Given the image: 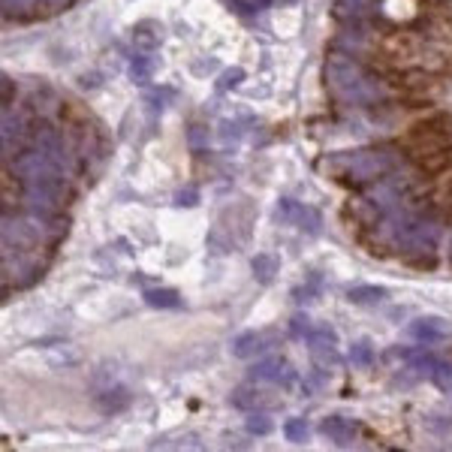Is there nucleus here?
<instances>
[{
  "mask_svg": "<svg viewBox=\"0 0 452 452\" xmlns=\"http://www.w3.org/2000/svg\"><path fill=\"white\" fill-rule=\"evenodd\" d=\"M145 305H151V307H178L181 296L175 293V289H166V286L145 289Z\"/></svg>",
  "mask_w": 452,
  "mask_h": 452,
  "instance_id": "dca6fc26",
  "label": "nucleus"
},
{
  "mask_svg": "<svg viewBox=\"0 0 452 452\" xmlns=\"http://www.w3.org/2000/svg\"><path fill=\"white\" fill-rule=\"evenodd\" d=\"M431 380H434V386L440 389V392H449L452 395V368L449 365H437L431 371Z\"/></svg>",
  "mask_w": 452,
  "mask_h": 452,
  "instance_id": "cd10ccee",
  "label": "nucleus"
},
{
  "mask_svg": "<svg viewBox=\"0 0 452 452\" xmlns=\"http://www.w3.org/2000/svg\"><path fill=\"white\" fill-rule=\"evenodd\" d=\"M196 202H199V193H196V190H178V196H175V205L193 208Z\"/></svg>",
  "mask_w": 452,
  "mask_h": 452,
  "instance_id": "2f4dec72",
  "label": "nucleus"
},
{
  "mask_svg": "<svg viewBox=\"0 0 452 452\" xmlns=\"http://www.w3.org/2000/svg\"><path fill=\"white\" fill-rule=\"evenodd\" d=\"M187 145L193 151H202L205 145H208V127L205 124H190V130H187Z\"/></svg>",
  "mask_w": 452,
  "mask_h": 452,
  "instance_id": "bb28decb",
  "label": "nucleus"
},
{
  "mask_svg": "<svg viewBox=\"0 0 452 452\" xmlns=\"http://www.w3.org/2000/svg\"><path fill=\"white\" fill-rule=\"evenodd\" d=\"M305 341L307 347H323V344H338V334H334L332 325H314Z\"/></svg>",
  "mask_w": 452,
  "mask_h": 452,
  "instance_id": "412c9836",
  "label": "nucleus"
},
{
  "mask_svg": "<svg viewBox=\"0 0 452 452\" xmlns=\"http://www.w3.org/2000/svg\"><path fill=\"white\" fill-rule=\"evenodd\" d=\"M446 334H452V323L443 316H422V320L410 323V338L419 344H437Z\"/></svg>",
  "mask_w": 452,
  "mask_h": 452,
  "instance_id": "9d476101",
  "label": "nucleus"
},
{
  "mask_svg": "<svg viewBox=\"0 0 452 452\" xmlns=\"http://www.w3.org/2000/svg\"><path fill=\"white\" fill-rule=\"evenodd\" d=\"M36 0H3V15L6 18H31L36 13Z\"/></svg>",
  "mask_w": 452,
  "mask_h": 452,
  "instance_id": "6ab92c4d",
  "label": "nucleus"
},
{
  "mask_svg": "<svg viewBox=\"0 0 452 452\" xmlns=\"http://www.w3.org/2000/svg\"><path fill=\"white\" fill-rule=\"evenodd\" d=\"M241 79H244V70H239V67L226 70V72H223V79H220V90H226V88H235Z\"/></svg>",
  "mask_w": 452,
  "mask_h": 452,
  "instance_id": "7c9ffc66",
  "label": "nucleus"
},
{
  "mask_svg": "<svg viewBox=\"0 0 452 452\" xmlns=\"http://www.w3.org/2000/svg\"><path fill=\"white\" fill-rule=\"evenodd\" d=\"M229 350H232V356H239V359H250V356H257V353L266 350V344H262L259 332H241L232 338Z\"/></svg>",
  "mask_w": 452,
  "mask_h": 452,
  "instance_id": "f8f14e48",
  "label": "nucleus"
},
{
  "mask_svg": "<svg viewBox=\"0 0 452 452\" xmlns=\"http://www.w3.org/2000/svg\"><path fill=\"white\" fill-rule=\"evenodd\" d=\"M157 45H160V36L157 31H151V24H139L133 31V49L139 54H151Z\"/></svg>",
  "mask_w": 452,
  "mask_h": 452,
  "instance_id": "ddd939ff",
  "label": "nucleus"
},
{
  "mask_svg": "<svg viewBox=\"0 0 452 452\" xmlns=\"http://www.w3.org/2000/svg\"><path fill=\"white\" fill-rule=\"evenodd\" d=\"M127 401H130V392H127L124 386L106 389V395L99 398V404H103V410H108V413H115V410H121V407H127Z\"/></svg>",
  "mask_w": 452,
  "mask_h": 452,
  "instance_id": "aec40b11",
  "label": "nucleus"
},
{
  "mask_svg": "<svg viewBox=\"0 0 452 452\" xmlns=\"http://www.w3.org/2000/svg\"><path fill=\"white\" fill-rule=\"evenodd\" d=\"M437 239H440V226L428 220V217H419V220L410 223V232H407V241H404V250H416V253H431L437 250Z\"/></svg>",
  "mask_w": 452,
  "mask_h": 452,
  "instance_id": "423d86ee",
  "label": "nucleus"
},
{
  "mask_svg": "<svg viewBox=\"0 0 452 452\" xmlns=\"http://www.w3.org/2000/svg\"><path fill=\"white\" fill-rule=\"evenodd\" d=\"M0 94H3V108H9V99H13V94H15V85H13V79L9 76L0 79Z\"/></svg>",
  "mask_w": 452,
  "mask_h": 452,
  "instance_id": "473e14b6",
  "label": "nucleus"
},
{
  "mask_svg": "<svg viewBox=\"0 0 452 452\" xmlns=\"http://www.w3.org/2000/svg\"><path fill=\"white\" fill-rule=\"evenodd\" d=\"M151 76H154V63H151L148 54H139V58L130 60V79L136 85H148Z\"/></svg>",
  "mask_w": 452,
  "mask_h": 452,
  "instance_id": "a211bd4d",
  "label": "nucleus"
},
{
  "mask_svg": "<svg viewBox=\"0 0 452 452\" xmlns=\"http://www.w3.org/2000/svg\"><path fill=\"white\" fill-rule=\"evenodd\" d=\"M220 136H223V142H235L239 139V130H235V124H223V130H220Z\"/></svg>",
  "mask_w": 452,
  "mask_h": 452,
  "instance_id": "c9c22d12",
  "label": "nucleus"
},
{
  "mask_svg": "<svg viewBox=\"0 0 452 452\" xmlns=\"http://www.w3.org/2000/svg\"><path fill=\"white\" fill-rule=\"evenodd\" d=\"M325 88L338 103H371L380 97V85L344 51H332L325 60Z\"/></svg>",
  "mask_w": 452,
  "mask_h": 452,
  "instance_id": "f257e3e1",
  "label": "nucleus"
},
{
  "mask_svg": "<svg viewBox=\"0 0 452 452\" xmlns=\"http://www.w3.org/2000/svg\"><path fill=\"white\" fill-rule=\"evenodd\" d=\"M13 172L22 181H33V178L45 175V172H58V169H54L49 154H42L40 148H27V151H18L13 157Z\"/></svg>",
  "mask_w": 452,
  "mask_h": 452,
  "instance_id": "20e7f679",
  "label": "nucleus"
},
{
  "mask_svg": "<svg viewBox=\"0 0 452 452\" xmlns=\"http://www.w3.org/2000/svg\"><path fill=\"white\" fill-rule=\"evenodd\" d=\"M307 434H311V428H307L305 419H289V422L284 425V437H286L289 443H305Z\"/></svg>",
  "mask_w": 452,
  "mask_h": 452,
  "instance_id": "5701e85b",
  "label": "nucleus"
},
{
  "mask_svg": "<svg viewBox=\"0 0 452 452\" xmlns=\"http://www.w3.org/2000/svg\"><path fill=\"white\" fill-rule=\"evenodd\" d=\"M277 217L280 220H286V223H296L298 229H305V232H320V211L311 205H298L293 202V199H284L277 208Z\"/></svg>",
  "mask_w": 452,
  "mask_h": 452,
  "instance_id": "6e6552de",
  "label": "nucleus"
},
{
  "mask_svg": "<svg viewBox=\"0 0 452 452\" xmlns=\"http://www.w3.org/2000/svg\"><path fill=\"white\" fill-rule=\"evenodd\" d=\"M259 404V392L250 386H241L232 392V407H239V410H253V407Z\"/></svg>",
  "mask_w": 452,
  "mask_h": 452,
  "instance_id": "4be33fe9",
  "label": "nucleus"
},
{
  "mask_svg": "<svg viewBox=\"0 0 452 452\" xmlns=\"http://www.w3.org/2000/svg\"><path fill=\"white\" fill-rule=\"evenodd\" d=\"M40 244V229L27 220H3V248L9 250H33Z\"/></svg>",
  "mask_w": 452,
  "mask_h": 452,
  "instance_id": "0eeeda50",
  "label": "nucleus"
},
{
  "mask_svg": "<svg viewBox=\"0 0 452 452\" xmlns=\"http://www.w3.org/2000/svg\"><path fill=\"white\" fill-rule=\"evenodd\" d=\"M395 166L398 157L389 148H362L323 160V169H332L334 175H347L350 181H380Z\"/></svg>",
  "mask_w": 452,
  "mask_h": 452,
  "instance_id": "f03ea898",
  "label": "nucleus"
},
{
  "mask_svg": "<svg viewBox=\"0 0 452 452\" xmlns=\"http://www.w3.org/2000/svg\"><path fill=\"white\" fill-rule=\"evenodd\" d=\"M449 121L446 118H437L434 124H419L416 127V133H413V145L419 148L422 154H434V151H443L446 148V142H449Z\"/></svg>",
  "mask_w": 452,
  "mask_h": 452,
  "instance_id": "39448f33",
  "label": "nucleus"
},
{
  "mask_svg": "<svg viewBox=\"0 0 452 452\" xmlns=\"http://www.w3.org/2000/svg\"><path fill=\"white\" fill-rule=\"evenodd\" d=\"M31 103H33V108H36V112H51V103H54V94H51V90L49 88H40V94H36V90H33V94H31Z\"/></svg>",
  "mask_w": 452,
  "mask_h": 452,
  "instance_id": "c756f323",
  "label": "nucleus"
},
{
  "mask_svg": "<svg viewBox=\"0 0 452 452\" xmlns=\"http://www.w3.org/2000/svg\"><path fill=\"white\" fill-rule=\"evenodd\" d=\"M320 431L325 434V440L334 443V446H350V443L356 440V434H359V425L350 422L347 416H325Z\"/></svg>",
  "mask_w": 452,
  "mask_h": 452,
  "instance_id": "9b49d317",
  "label": "nucleus"
},
{
  "mask_svg": "<svg viewBox=\"0 0 452 452\" xmlns=\"http://www.w3.org/2000/svg\"><path fill=\"white\" fill-rule=\"evenodd\" d=\"M244 425H248V431L253 434V437H262V434L271 431V419L266 413H253L250 410V416H248V422H244Z\"/></svg>",
  "mask_w": 452,
  "mask_h": 452,
  "instance_id": "a878e982",
  "label": "nucleus"
},
{
  "mask_svg": "<svg viewBox=\"0 0 452 452\" xmlns=\"http://www.w3.org/2000/svg\"><path fill=\"white\" fill-rule=\"evenodd\" d=\"M63 196H67V184H63L60 172H45V175L27 181V190H24V202L33 217L58 214Z\"/></svg>",
  "mask_w": 452,
  "mask_h": 452,
  "instance_id": "7ed1b4c3",
  "label": "nucleus"
},
{
  "mask_svg": "<svg viewBox=\"0 0 452 452\" xmlns=\"http://www.w3.org/2000/svg\"><path fill=\"white\" fill-rule=\"evenodd\" d=\"M311 356H314V362H316V365H338V362H341V356H338V353H334V344H323V347H311Z\"/></svg>",
  "mask_w": 452,
  "mask_h": 452,
  "instance_id": "b1692460",
  "label": "nucleus"
},
{
  "mask_svg": "<svg viewBox=\"0 0 452 452\" xmlns=\"http://www.w3.org/2000/svg\"><path fill=\"white\" fill-rule=\"evenodd\" d=\"M250 380H266V383H277V386L289 389L296 383V374H293V368H289L286 362L262 359V362H257V365L250 368Z\"/></svg>",
  "mask_w": 452,
  "mask_h": 452,
  "instance_id": "1a4fd4ad",
  "label": "nucleus"
},
{
  "mask_svg": "<svg viewBox=\"0 0 452 452\" xmlns=\"http://www.w3.org/2000/svg\"><path fill=\"white\" fill-rule=\"evenodd\" d=\"M347 298L353 305H377L386 298V289L383 286H353L347 293Z\"/></svg>",
  "mask_w": 452,
  "mask_h": 452,
  "instance_id": "f3484780",
  "label": "nucleus"
},
{
  "mask_svg": "<svg viewBox=\"0 0 452 452\" xmlns=\"http://www.w3.org/2000/svg\"><path fill=\"white\" fill-rule=\"evenodd\" d=\"M250 271L259 284H271V280H275V271H277V262L271 259L268 253H257V257L250 259Z\"/></svg>",
  "mask_w": 452,
  "mask_h": 452,
  "instance_id": "2eb2a0df",
  "label": "nucleus"
},
{
  "mask_svg": "<svg viewBox=\"0 0 452 452\" xmlns=\"http://www.w3.org/2000/svg\"><path fill=\"white\" fill-rule=\"evenodd\" d=\"M36 3H40V6H49L51 13H54V9H67L72 0H36Z\"/></svg>",
  "mask_w": 452,
  "mask_h": 452,
  "instance_id": "f704fd0d",
  "label": "nucleus"
},
{
  "mask_svg": "<svg viewBox=\"0 0 452 452\" xmlns=\"http://www.w3.org/2000/svg\"><path fill=\"white\" fill-rule=\"evenodd\" d=\"M311 329L314 325H311V316L307 314H296L293 320H289V334H293V338H307Z\"/></svg>",
  "mask_w": 452,
  "mask_h": 452,
  "instance_id": "c85d7f7f",
  "label": "nucleus"
},
{
  "mask_svg": "<svg viewBox=\"0 0 452 452\" xmlns=\"http://www.w3.org/2000/svg\"><path fill=\"white\" fill-rule=\"evenodd\" d=\"M410 368H416V371H434V368H437V359H434V356H416L413 362H410Z\"/></svg>",
  "mask_w": 452,
  "mask_h": 452,
  "instance_id": "72a5a7b5",
  "label": "nucleus"
},
{
  "mask_svg": "<svg viewBox=\"0 0 452 452\" xmlns=\"http://www.w3.org/2000/svg\"><path fill=\"white\" fill-rule=\"evenodd\" d=\"M371 6V0H338V13L341 18H356V15H362L365 9Z\"/></svg>",
  "mask_w": 452,
  "mask_h": 452,
  "instance_id": "393cba45",
  "label": "nucleus"
},
{
  "mask_svg": "<svg viewBox=\"0 0 452 452\" xmlns=\"http://www.w3.org/2000/svg\"><path fill=\"white\" fill-rule=\"evenodd\" d=\"M350 365H356V368H371L374 365V344H371L368 338H362L356 344H350Z\"/></svg>",
  "mask_w": 452,
  "mask_h": 452,
  "instance_id": "4468645a",
  "label": "nucleus"
}]
</instances>
